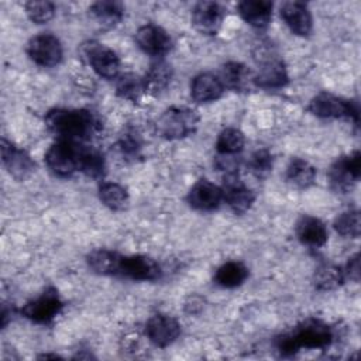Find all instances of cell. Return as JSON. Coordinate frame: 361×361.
Returning a JSON list of instances; mask_svg holds the SVG:
<instances>
[{"label":"cell","mask_w":361,"mask_h":361,"mask_svg":"<svg viewBox=\"0 0 361 361\" xmlns=\"http://www.w3.org/2000/svg\"><path fill=\"white\" fill-rule=\"evenodd\" d=\"M44 120L47 128L63 141L85 142L102 130L100 118L86 109H54Z\"/></svg>","instance_id":"cell-1"},{"label":"cell","mask_w":361,"mask_h":361,"mask_svg":"<svg viewBox=\"0 0 361 361\" xmlns=\"http://www.w3.org/2000/svg\"><path fill=\"white\" fill-rule=\"evenodd\" d=\"M333 340L334 330L330 324L322 319L309 317L281 334L275 345L281 355H293L302 348H327Z\"/></svg>","instance_id":"cell-2"},{"label":"cell","mask_w":361,"mask_h":361,"mask_svg":"<svg viewBox=\"0 0 361 361\" xmlns=\"http://www.w3.org/2000/svg\"><path fill=\"white\" fill-rule=\"evenodd\" d=\"M199 114L190 107H169L157 120L155 127L166 140H180L193 134L199 124Z\"/></svg>","instance_id":"cell-3"},{"label":"cell","mask_w":361,"mask_h":361,"mask_svg":"<svg viewBox=\"0 0 361 361\" xmlns=\"http://www.w3.org/2000/svg\"><path fill=\"white\" fill-rule=\"evenodd\" d=\"M83 142L58 140L45 152V165L58 178H69L79 171V147Z\"/></svg>","instance_id":"cell-4"},{"label":"cell","mask_w":361,"mask_h":361,"mask_svg":"<svg viewBox=\"0 0 361 361\" xmlns=\"http://www.w3.org/2000/svg\"><path fill=\"white\" fill-rule=\"evenodd\" d=\"M307 110L320 118H353L358 124V104L336 94L322 92L316 94L307 106Z\"/></svg>","instance_id":"cell-5"},{"label":"cell","mask_w":361,"mask_h":361,"mask_svg":"<svg viewBox=\"0 0 361 361\" xmlns=\"http://www.w3.org/2000/svg\"><path fill=\"white\" fill-rule=\"evenodd\" d=\"M360 173L361 158L358 151H354L350 155L340 157L331 164L327 172L330 188L337 193H347L358 182Z\"/></svg>","instance_id":"cell-6"},{"label":"cell","mask_w":361,"mask_h":361,"mask_svg":"<svg viewBox=\"0 0 361 361\" xmlns=\"http://www.w3.org/2000/svg\"><path fill=\"white\" fill-rule=\"evenodd\" d=\"M63 302L55 288H47L39 296L21 307V314L38 324H48L62 312Z\"/></svg>","instance_id":"cell-7"},{"label":"cell","mask_w":361,"mask_h":361,"mask_svg":"<svg viewBox=\"0 0 361 361\" xmlns=\"http://www.w3.org/2000/svg\"><path fill=\"white\" fill-rule=\"evenodd\" d=\"M80 52L92 69L104 79H116L120 73V58L109 47L97 42L87 41L82 45Z\"/></svg>","instance_id":"cell-8"},{"label":"cell","mask_w":361,"mask_h":361,"mask_svg":"<svg viewBox=\"0 0 361 361\" xmlns=\"http://www.w3.org/2000/svg\"><path fill=\"white\" fill-rule=\"evenodd\" d=\"M27 54L37 65L52 68L61 63L63 51L61 41L54 34L42 32L30 39Z\"/></svg>","instance_id":"cell-9"},{"label":"cell","mask_w":361,"mask_h":361,"mask_svg":"<svg viewBox=\"0 0 361 361\" xmlns=\"http://www.w3.org/2000/svg\"><path fill=\"white\" fill-rule=\"evenodd\" d=\"M162 274L159 264L147 255H121L117 276L133 281H157Z\"/></svg>","instance_id":"cell-10"},{"label":"cell","mask_w":361,"mask_h":361,"mask_svg":"<svg viewBox=\"0 0 361 361\" xmlns=\"http://www.w3.org/2000/svg\"><path fill=\"white\" fill-rule=\"evenodd\" d=\"M1 162L7 172L17 180H25L34 171L35 162L31 155L13 144L11 141L3 138L1 140Z\"/></svg>","instance_id":"cell-11"},{"label":"cell","mask_w":361,"mask_h":361,"mask_svg":"<svg viewBox=\"0 0 361 361\" xmlns=\"http://www.w3.org/2000/svg\"><path fill=\"white\" fill-rule=\"evenodd\" d=\"M221 189L223 202H226L235 214L245 213L255 200L254 192L240 179L238 172L226 173Z\"/></svg>","instance_id":"cell-12"},{"label":"cell","mask_w":361,"mask_h":361,"mask_svg":"<svg viewBox=\"0 0 361 361\" xmlns=\"http://www.w3.org/2000/svg\"><path fill=\"white\" fill-rule=\"evenodd\" d=\"M145 336L154 345L165 348L175 343L180 336V324L175 317L158 313L148 319L145 324Z\"/></svg>","instance_id":"cell-13"},{"label":"cell","mask_w":361,"mask_h":361,"mask_svg":"<svg viewBox=\"0 0 361 361\" xmlns=\"http://www.w3.org/2000/svg\"><path fill=\"white\" fill-rule=\"evenodd\" d=\"M135 42L141 51L157 58L166 55L172 48V39L168 32L155 24L140 27L135 32Z\"/></svg>","instance_id":"cell-14"},{"label":"cell","mask_w":361,"mask_h":361,"mask_svg":"<svg viewBox=\"0 0 361 361\" xmlns=\"http://www.w3.org/2000/svg\"><path fill=\"white\" fill-rule=\"evenodd\" d=\"M289 82V75L282 59L276 56L261 58L258 72L252 76V83L261 89H281Z\"/></svg>","instance_id":"cell-15"},{"label":"cell","mask_w":361,"mask_h":361,"mask_svg":"<svg viewBox=\"0 0 361 361\" xmlns=\"http://www.w3.org/2000/svg\"><path fill=\"white\" fill-rule=\"evenodd\" d=\"M223 202L221 186L207 180H197L188 193V203L190 207L200 212H212L220 206Z\"/></svg>","instance_id":"cell-16"},{"label":"cell","mask_w":361,"mask_h":361,"mask_svg":"<svg viewBox=\"0 0 361 361\" xmlns=\"http://www.w3.org/2000/svg\"><path fill=\"white\" fill-rule=\"evenodd\" d=\"M279 14L293 34L306 37L312 32L313 18L307 4L302 1H285L281 4Z\"/></svg>","instance_id":"cell-17"},{"label":"cell","mask_w":361,"mask_h":361,"mask_svg":"<svg viewBox=\"0 0 361 361\" xmlns=\"http://www.w3.org/2000/svg\"><path fill=\"white\" fill-rule=\"evenodd\" d=\"M223 21V8L214 1H199L192 11L193 27L204 35H214Z\"/></svg>","instance_id":"cell-18"},{"label":"cell","mask_w":361,"mask_h":361,"mask_svg":"<svg viewBox=\"0 0 361 361\" xmlns=\"http://www.w3.org/2000/svg\"><path fill=\"white\" fill-rule=\"evenodd\" d=\"M224 92V85L220 78L204 72L193 78L190 83V96L196 103H210L221 97Z\"/></svg>","instance_id":"cell-19"},{"label":"cell","mask_w":361,"mask_h":361,"mask_svg":"<svg viewBox=\"0 0 361 361\" xmlns=\"http://www.w3.org/2000/svg\"><path fill=\"white\" fill-rule=\"evenodd\" d=\"M296 235L299 241L312 248L323 247L327 241V230L324 224L313 216L303 214L296 223Z\"/></svg>","instance_id":"cell-20"},{"label":"cell","mask_w":361,"mask_h":361,"mask_svg":"<svg viewBox=\"0 0 361 361\" xmlns=\"http://www.w3.org/2000/svg\"><path fill=\"white\" fill-rule=\"evenodd\" d=\"M272 7V3L268 0H244L238 4V13L250 25L265 28L271 21Z\"/></svg>","instance_id":"cell-21"},{"label":"cell","mask_w":361,"mask_h":361,"mask_svg":"<svg viewBox=\"0 0 361 361\" xmlns=\"http://www.w3.org/2000/svg\"><path fill=\"white\" fill-rule=\"evenodd\" d=\"M171 79H172L171 65L164 61H157L149 66L145 76L142 78L145 93L154 94V96L159 94L168 87V85L171 83Z\"/></svg>","instance_id":"cell-22"},{"label":"cell","mask_w":361,"mask_h":361,"mask_svg":"<svg viewBox=\"0 0 361 361\" xmlns=\"http://www.w3.org/2000/svg\"><path fill=\"white\" fill-rule=\"evenodd\" d=\"M120 259H121V254L111 250H104V248L94 250L89 252V255L86 257V262L93 272L99 275H110V276H117Z\"/></svg>","instance_id":"cell-23"},{"label":"cell","mask_w":361,"mask_h":361,"mask_svg":"<svg viewBox=\"0 0 361 361\" xmlns=\"http://www.w3.org/2000/svg\"><path fill=\"white\" fill-rule=\"evenodd\" d=\"M89 13L92 18H94L102 27L111 28L121 21L124 16V7L120 1L103 0L93 3L89 7Z\"/></svg>","instance_id":"cell-24"},{"label":"cell","mask_w":361,"mask_h":361,"mask_svg":"<svg viewBox=\"0 0 361 361\" xmlns=\"http://www.w3.org/2000/svg\"><path fill=\"white\" fill-rule=\"evenodd\" d=\"M106 162L103 154L90 145L80 144L79 147V172H83L86 176L97 179L104 175Z\"/></svg>","instance_id":"cell-25"},{"label":"cell","mask_w":361,"mask_h":361,"mask_svg":"<svg viewBox=\"0 0 361 361\" xmlns=\"http://www.w3.org/2000/svg\"><path fill=\"white\" fill-rule=\"evenodd\" d=\"M248 278V268L240 261H227L216 269L214 282L221 288H237Z\"/></svg>","instance_id":"cell-26"},{"label":"cell","mask_w":361,"mask_h":361,"mask_svg":"<svg viewBox=\"0 0 361 361\" xmlns=\"http://www.w3.org/2000/svg\"><path fill=\"white\" fill-rule=\"evenodd\" d=\"M286 180L295 188L306 189L316 180V168L302 158H292L286 168Z\"/></svg>","instance_id":"cell-27"},{"label":"cell","mask_w":361,"mask_h":361,"mask_svg":"<svg viewBox=\"0 0 361 361\" xmlns=\"http://www.w3.org/2000/svg\"><path fill=\"white\" fill-rule=\"evenodd\" d=\"M99 199L100 202L113 212H121L128 206V192L117 182H102L99 185Z\"/></svg>","instance_id":"cell-28"},{"label":"cell","mask_w":361,"mask_h":361,"mask_svg":"<svg viewBox=\"0 0 361 361\" xmlns=\"http://www.w3.org/2000/svg\"><path fill=\"white\" fill-rule=\"evenodd\" d=\"M219 78L224 85V87L240 92V90H244L248 85L250 71L244 63L230 61L221 66Z\"/></svg>","instance_id":"cell-29"},{"label":"cell","mask_w":361,"mask_h":361,"mask_svg":"<svg viewBox=\"0 0 361 361\" xmlns=\"http://www.w3.org/2000/svg\"><path fill=\"white\" fill-rule=\"evenodd\" d=\"M345 279L343 268L334 264H323L313 274V285L320 292L337 289Z\"/></svg>","instance_id":"cell-30"},{"label":"cell","mask_w":361,"mask_h":361,"mask_svg":"<svg viewBox=\"0 0 361 361\" xmlns=\"http://www.w3.org/2000/svg\"><path fill=\"white\" fill-rule=\"evenodd\" d=\"M245 144L244 134L234 127H227L220 131L216 140V151L219 155H237Z\"/></svg>","instance_id":"cell-31"},{"label":"cell","mask_w":361,"mask_h":361,"mask_svg":"<svg viewBox=\"0 0 361 361\" xmlns=\"http://www.w3.org/2000/svg\"><path fill=\"white\" fill-rule=\"evenodd\" d=\"M116 93L124 100L130 102H140L141 96L145 93L144 80L135 73H124L117 78L116 83Z\"/></svg>","instance_id":"cell-32"},{"label":"cell","mask_w":361,"mask_h":361,"mask_svg":"<svg viewBox=\"0 0 361 361\" xmlns=\"http://www.w3.org/2000/svg\"><path fill=\"white\" fill-rule=\"evenodd\" d=\"M334 230L343 235L350 238H357L361 233V219L358 210H347L338 214L334 219Z\"/></svg>","instance_id":"cell-33"},{"label":"cell","mask_w":361,"mask_h":361,"mask_svg":"<svg viewBox=\"0 0 361 361\" xmlns=\"http://www.w3.org/2000/svg\"><path fill=\"white\" fill-rule=\"evenodd\" d=\"M25 13L35 24L48 23L55 14V4L48 0H32L25 3Z\"/></svg>","instance_id":"cell-34"},{"label":"cell","mask_w":361,"mask_h":361,"mask_svg":"<svg viewBox=\"0 0 361 361\" xmlns=\"http://www.w3.org/2000/svg\"><path fill=\"white\" fill-rule=\"evenodd\" d=\"M272 165H274V157L265 148L257 149L255 152L251 154L248 159V166L255 176H265L272 171Z\"/></svg>","instance_id":"cell-35"},{"label":"cell","mask_w":361,"mask_h":361,"mask_svg":"<svg viewBox=\"0 0 361 361\" xmlns=\"http://www.w3.org/2000/svg\"><path fill=\"white\" fill-rule=\"evenodd\" d=\"M118 148L126 157H137L141 149L140 135L134 131H126L118 140Z\"/></svg>","instance_id":"cell-36"},{"label":"cell","mask_w":361,"mask_h":361,"mask_svg":"<svg viewBox=\"0 0 361 361\" xmlns=\"http://www.w3.org/2000/svg\"><path fill=\"white\" fill-rule=\"evenodd\" d=\"M344 275L345 278H350L354 282L360 281V255L354 254L351 258H348V262L345 265Z\"/></svg>","instance_id":"cell-37"},{"label":"cell","mask_w":361,"mask_h":361,"mask_svg":"<svg viewBox=\"0 0 361 361\" xmlns=\"http://www.w3.org/2000/svg\"><path fill=\"white\" fill-rule=\"evenodd\" d=\"M203 309V300L200 296H190L185 303V310L190 314H196Z\"/></svg>","instance_id":"cell-38"},{"label":"cell","mask_w":361,"mask_h":361,"mask_svg":"<svg viewBox=\"0 0 361 361\" xmlns=\"http://www.w3.org/2000/svg\"><path fill=\"white\" fill-rule=\"evenodd\" d=\"M39 358H59V355H56V354H44V355H39Z\"/></svg>","instance_id":"cell-39"}]
</instances>
